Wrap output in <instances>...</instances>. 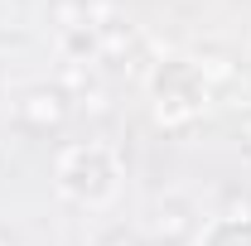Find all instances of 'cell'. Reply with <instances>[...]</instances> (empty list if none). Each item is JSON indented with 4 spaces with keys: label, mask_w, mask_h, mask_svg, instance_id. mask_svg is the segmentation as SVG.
I'll return each mask as SVG.
<instances>
[{
    "label": "cell",
    "mask_w": 251,
    "mask_h": 246,
    "mask_svg": "<svg viewBox=\"0 0 251 246\" xmlns=\"http://www.w3.org/2000/svg\"><path fill=\"white\" fill-rule=\"evenodd\" d=\"M237 145H242V150L251 154V111L242 116V121H237Z\"/></svg>",
    "instance_id": "cell-8"
},
{
    "label": "cell",
    "mask_w": 251,
    "mask_h": 246,
    "mask_svg": "<svg viewBox=\"0 0 251 246\" xmlns=\"http://www.w3.org/2000/svg\"><path fill=\"white\" fill-rule=\"evenodd\" d=\"M49 20L58 25V34L92 29V25H87V0H53V5H49Z\"/></svg>",
    "instance_id": "cell-5"
},
{
    "label": "cell",
    "mask_w": 251,
    "mask_h": 246,
    "mask_svg": "<svg viewBox=\"0 0 251 246\" xmlns=\"http://www.w3.org/2000/svg\"><path fill=\"white\" fill-rule=\"evenodd\" d=\"M193 63V73H198V82L213 92V87H232L237 77H242V68H237V58L232 53H222V49H203L198 58H188Z\"/></svg>",
    "instance_id": "cell-4"
},
{
    "label": "cell",
    "mask_w": 251,
    "mask_h": 246,
    "mask_svg": "<svg viewBox=\"0 0 251 246\" xmlns=\"http://www.w3.org/2000/svg\"><path fill=\"white\" fill-rule=\"evenodd\" d=\"M155 237H159V246H179L184 237H193V208H188L184 198H164V203H159Z\"/></svg>",
    "instance_id": "cell-3"
},
{
    "label": "cell",
    "mask_w": 251,
    "mask_h": 246,
    "mask_svg": "<svg viewBox=\"0 0 251 246\" xmlns=\"http://www.w3.org/2000/svg\"><path fill=\"white\" fill-rule=\"evenodd\" d=\"M0 246H15V242H10V237H5V232H0Z\"/></svg>",
    "instance_id": "cell-9"
},
{
    "label": "cell",
    "mask_w": 251,
    "mask_h": 246,
    "mask_svg": "<svg viewBox=\"0 0 251 246\" xmlns=\"http://www.w3.org/2000/svg\"><path fill=\"white\" fill-rule=\"evenodd\" d=\"M15 121L34 130V135H44V130H58L68 121V92L63 87H49V82H39V87H25L20 101H15Z\"/></svg>",
    "instance_id": "cell-2"
},
{
    "label": "cell",
    "mask_w": 251,
    "mask_h": 246,
    "mask_svg": "<svg viewBox=\"0 0 251 246\" xmlns=\"http://www.w3.org/2000/svg\"><path fill=\"white\" fill-rule=\"evenodd\" d=\"M58 184L77 203H101L116 188V164H111V154L101 145H73L58 159Z\"/></svg>",
    "instance_id": "cell-1"
},
{
    "label": "cell",
    "mask_w": 251,
    "mask_h": 246,
    "mask_svg": "<svg viewBox=\"0 0 251 246\" xmlns=\"http://www.w3.org/2000/svg\"><path fill=\"white\" fill-rule=\"evenodd\" d=\"M97 246H145V242H140L135 232H126V227H111V232H106Z\"/></svg>",
    "instance_id": "cell-7"
},
{
    "label": "cell",
    "mask_w": 251,
    "mask_h": 246,
    "mask_svg": "<svg viewBox=\"0 0 251 246\" xmlns=\"http://www.w3.org/2000/svg\"><path fill=\"white\" fill-rule=\"evenodd\" d=\"M179 5H203V0H179Z\"/></svg>",
    "instance_id": "cell-10"
},
{
    "label": "cell",
    "mask_w": 251,
    "mask_h": 246,
    "mask_svg": "<svg viewBox=\"0 0 251 246\" xmlns=\"http://www.w3.org/2000/svg\"><path fill=\"white\" fill-rule=\"evenodd\" d=\"M77 106H82L87 116H106V111H111V92H106L101 82H87V87L77 92Z\"/></svg>",
    "instance_id": "cell-6"
}]
</instances>
